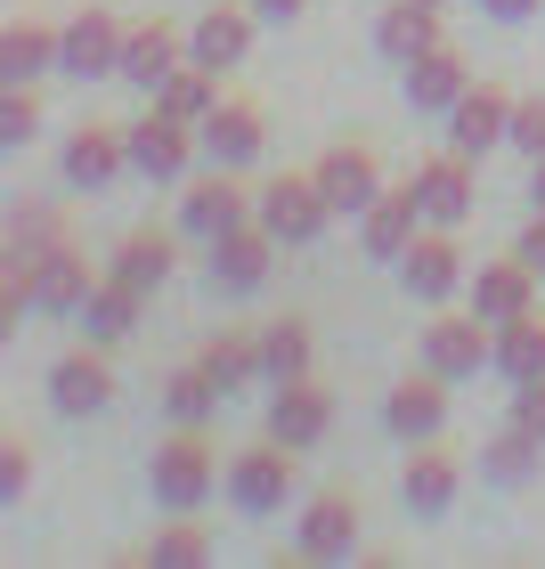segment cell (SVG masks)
<instances>
[{
    "instance_id": "19",
    "label": "cell",
    "mask_w": 545,
    "mask_h": 569,
    "mask_svg": "<svg viewBox=\"0 0 545 569\" xmlns=\"http://www.w3.org/2000/svg\"><path fill=\"white\" fill-rule=\"evenodd\" d=\"M188 58H179V24H164V17H147V24H122V82H139V90H155L164 73H179Z\"/></svg>"
},
{
    "instance_id": "13",
    "label": "cell",
    "mask_w": 545,
    "mask_h": 569,
    "mask_svg": "<svg viewBox=\"0 0 545 569\" xmlns=\"http://www.w3.org/2000/svg\"><path fill=\"white\" fill-rule=\"evenodd\" d=\"M383 423H392L407 448H424V439L448 423V375H432V367H424V375H407L399 391L383 399Z\"/></svg>"
},
{
    "instance_id": "10",
    "label": "cell",
    "mask_w": 545,
    "mask_h": 569,
    "mask_svg": "<svg viewBox=\"0 0 545 569\" xmlns=\"http://www.w3.org/2000/svg\"><path fill=\"white\" fill-rule=\"evenodd\" d=\"M98 293L90 284V261L73 244H41L33 252V309H49V318H82V301Z\"/></svg>"
},
{
    "instance_id": "14",
    "label": "cell",
    "mask_w": 545,
    "mask_h": 569,
    "mask_svg": "<svg viewBox=\"0 0 545 569\" xmlns=\"http://www.w3.org/2000/svg\"><path fill=\"white\" fill-rule=\"evenodd\" d=\"M415 196H424V220H439V228H456L464 212H473V154H432V163H415Z\"/></svg>"
},
{
    "instance_id": "43",
    "label": "cell",
    "mask_w": 545,
    "mask_h": 569,
    "mask_svg": "<svg viewBox=\"0 0 545 569\" xmlns=\"http://www.w3.org/2000/svg\"><path fill=\"white\" fill-rule=\"evenodd\" d=\"M309 9V0H252V17H269V24H294Z\"/></svg>"
},
{
    "instance_id": "3",
    "label": "cell",
    "mask_w": 545,
    "mask_h": 569,
    "mask_svg": "<svg viewBox=\"0 0 545 569\" xmlns=\"http://www.w3.org/2000/svg\"><path fill=\"white\" fill-rule=\"evenodd\" d=\"M252 220H261L277 244H318L326 220H334V203L318 188V171H277L261 188V203H252Z\"/></svg>"
},
{
    "instance_id": "33",
    "label": "cell",
    "mask_w": 545,
    "mask_h": 569,
    "mask_svg": "<svg viewBox=\"0 0 545 569\" xmlns=\"http://www.w3.org/2000/svg\"><path fill=\"white\" fill-rule=\"evenodd\" d=\"M204 375L220 382V391H245L252 375H261V342H245V333H212V342H204V358H196Z\"/></svg>"
},
{
    "instance_id": "32",
    "label": "cell",
    "mask_w": 545,
    "mask_h": 569,
    "mask_svg": "<svg viewBox=\"0 0 545 569\" xmlns=\"http://www.w3.org/2000/svg\"><path fill=\"white\" fill-rule=\"evenodd\" d=\"M261 375H269V382L309 375V326H301V318H269V326H261Z\"/></svg>"
},
{
    "instance_id": "36",
    "label": "cell",
    "mask_w": 545,
    "mask_h": 569,
    "mask_svg": "<svg viewBox=\"0 0 545 569\" xmlns=\"http://www.w3.org/2000/svg\"><path fill=\"white\" fill-rule=\"evenodd\" d=\"M139 561H155V569H196V561H212V537L188 529V521H179V529H155L147 546H139Z\"/></svg>"
},
{
    "instance_id": "4",
    "label": "cell",
    "mask_w": 545,
    "mask_h": 569,
    "mask_svg": "<svg viewBox=\"0 0 545 569\" xmlns=\"http://www.w3.org/2000/svg\"><path fill=\"white\" fill-rule=\"evenodd\" d=\"M424 367L432 375H448V382H473L480 367H497V326L480 318H432L424 326Z\"/></svg>"
},
{
    "instance_id": "5",
    "label": "cell",
    "mask_w": 545,
    "mask_h": 569,
    "mask_svg": "<svg viewBox=\"0 0 545 569\" xmlns=\"http://www.w3.org/2000/svg\"><path fill=\"white\" fill-rule=\"evenodd\" d=\"M122 131H131V171H139V179H179V171L196 163V147H204L196 122H179V114H164V107H155L147 122H122Z\"/></svg>"
},
{
    "instance_id": "31",
    "label": "cell",
    "mask_w": 545,
    "mask_h": 569,
    "mask_svg": "<svg viewBox=\"0 0 545 569\" xmlns=\"http://www.w3.org/2000/svg\"><path fill=\"white\" fill-rule=\"evenodd\" d=\"M155 107H164V114H179V122H204V114H212L220 107V98H212V66H179V73H164V82H155Z\"/></svg>"
},
{
    "instance_id": "7",
    "label": "cell",
    "mask_w": 545,
    "mask_h": 569,
    "mask_svg": "<svg viewBox=\"0 0 545 569\" xmlns=\"http://www.w3.org/2000/svg\"><path fill=\"white\" fill-rule=\"evenodd\" d=\"M252 203H261V196H245V188H237V171L212 163V171H204L196 188H188V203H179V228L212 244V237H228V228H245V220H252Z\"/></svg>"
},
{
    "instance_id": "29",
    "label": "cell",
    "mask_w": 545,
    "mask_h": 569,
    "mask_svg": "<svg viewBox=\"0 0 545 569\" xmlns=\"http://www.w3.org/2000/svg\"><path fill=\"white\" fill-rule=\"evenodd\" d=\"M497 375L505 382H537L545 375V318L537 309H522V318L497 326Z\"/></svg>"
},
{
    "instance_id": "1",
    "label": "cell",
    "mask_w": 545,
    "mask_h": 569,
    "mask_svg": "<svg viewBox=\"0 0 545 569\" xmlns=\"http://www.w3.org/2000/svg\"><path fill=\"white\" fill-rule=\"evenodd\" d=\"M147 480H155V505H164V512H204L212 488H220V463H212V448H204L196 423H179L164 448H155Z\"/></svg>"
},
{
    "instance_id": "2",
    "label": "cell",
    "mask_w": 545,
    "mask_h": 569,
    "mask_svg": "<svg viewBox=\"0 0 545 569\" xmlns=\"http://www.w3.org/2000/svg\"><path fill=\"white\" fill-rule=\"evenodd\" d=\"M294 488H301V448H285V439H261V448L228 456V505L237 512H285Z\"/></svg>"
},
{
    "instance_id": "41",
    "label": "cell",
    "mask_w": 545,
    "mask_h": 569,
    "mask_svg": "<svg viewBox=\"0 0 545 569\" xmlns=\"http://www.w3.org/2000/svg\"><path fill=\"white\" fill-rule=\"evenodd\" d=\"M513 252H522V261H529V269L545 277V212H537V220L522 228V244H513Z\"/></svg>"
},
{
    "instance_id": "6",
    "label": "cell",
    "mask_w": 545,
    "mask_h": 569,
    "mask_svg": "<svg viewBox=\"0 0 545 569\" xmlns=\"http://www.w3.org/2000/svg\"><path fill=\"white\" fill-rule=\"evenodd\" d=\"M58 163H66V179L82 196H98V188H115V179L131 171V131H122V122H82V131L66 139Z\"/></svg>"
},
{
    "instance_id": "18",
    "label": "cell",
    "mask_w": 545,
    "mask_h": 569,
    "mask_svg": "<svg viewBox=\"0 0 545 569\" xmlns=\"http://www.w3.org/2000/svg\"><path fill=\"white\" fill-rule=\"evenodd\" d=\"M456 488H464V472H456V456H439L432 439L407 456V472H399V497H407V512L415 521H439V512L456 505Z\"/></svg>"
},
{
    "instance_id": "44",
    "label": "cell",
    "mask_w": 545,
    "mask_h": 569,
    "mask_svg": "<svg viewBox=\"0 0 545 569\" xmlns=\"http://www.w3.org/2000/svg\"><path fill=\"white\" fill-rule=\"evenodd\" d=\"M529 196H537V212H545V154H537V171H529Z\"/></svg>"
},
{
    "instance_id": "12",
    "label": "cell",
    "mask_w": 545,
    "mask_h": 569,
    "mask_svg": "<svg viewBox=\"0 0 545 569\" xmlns=\"http://www.w3.org/2000/svg\"><path fill=\"white\" fill-rule=\"evenodd\" d=\"M513 139V98L505 90H464L456 107H448V147L456 154H488V147H505Z\"/></svg>"
},
{
    "instance_id": "15",
    "label": "cell",
    "mask_w": 545,
    "mask_h": 569,
    "mask_svg": "<svg viewBox=\"0 0 545 569\" xmlns=\"http://www.w3.org/2000/svg\"><path fill=\"white\" fill-rule=\"evenodd\" d=\"M107 399H115V375H107V358H98V342L66 350L58 367H49V407H58V416H98Z\"/></svg>"
},
{
    "instance_id": "23",
    "label": "cell",
    "mask_w": 545,
    "mask_h": 569,
    "mask_svg": "<svg viewBox=\"0 0 545 569\" xmlns=\"http://www.w3.org/2000/svg\"><path fill=\"white\" fill-rule=\"evenodd\" d=\"M399 269H407V293H415V301H448L456 284H473V277H464V252H456V237H415Z\"/></svg>"
},
{
    "instance_id": "22",
    "label": "cell",
    "mask_w": 545,
    "mask_h": 569,
    "mask_svg": "<svg viewBox=\"0 0 545 569\" xmlns=\"http://www.w3.org/2000/svg\"><path fill=\"white\" fill-rule=\"evenodd\" d=\"M464 90H473V73H464V58H456L448 41L424 49V58L407 66V107H415V114H448Z\"/></svg>"
},
{
    "instance_id": "40",
    "label": "cell",
    "mask_w": 545,
    "mask_h": 569,
    "mask_svg": "<svg viewBox=\"0 0 545 569\" xmlns=\"http://www.w3.org/2000/svg\"><path fill=\"white\" fill-rule=\"evenodd\" d=\"M513 423L545 439V375H537V382H513Z\"/></svg>"
},
{
    "instance_id": "16",
    "label": "cell",
    "mask_w": 545,
    "mask_h": 569,
    "mask_svg": "<svg viewBox=\"0 0 545 569\" xmlns=\"http://www.w3.org/2000/svg\"><path fill=\"white\" fill-rule=\"evenodd\" d=\"M318 188H326L334 212L367 220V203L383 196V171H375V154H367V147H326V154H318Z\"/></svg>"
},
{
    "instance_id": "11",
    "label": "cell",
    "mask_w": 545,
    "mask_h": 569,
    "mask_svg": "<svg viewBox=\"0 0 545 569\" xmlns=\"http://www.w3.org/2000/svg\"><path fill=\"white\" fill-rule=\"evenodd\" d=\"M326 431H334V399L318 391V382H309V375L277 382V399H269V439H285V448H318Z\"/></svg>"
},
{
    "instance_id": "30",
    "label": "cell",
    "mask_w": 545,
    "mask_h": 569,
    "mask_svg": "<svg viewBox=\"0 0 545 569\" xmlns=\"http://www.w3.org/2000/svg\"><path fill=\"white\" fill-rule=\"evenodd\" d=\"M107 277H122L131 293H155V284L171 277V237H155V228L122 237V252H115V269H107Z\"/></svg>"
},
{
    "instance_id": "45",
    "label": "cell",
    "mask_w": 545,
    "mask_h": 569,
    "mask_svg": "<svg viewBox=\"0 0 545 569\" xmlns=\"http://www.w3.org/2000/svg\"><path fill=\"white\" fill-rule=\"evenodd\" d=\"M432 9H439V0H432Z\"/></svg>"
},
{
    "instance_id": "8",
    "label": "cell",
    "mask_w": 545,
    "mask_h": 569,
    "mask_svg": "<svg viewBox=\"0 0 545 569\" xmlns=\"http://www.w3.org/2000/svg\"><path fill=\"white\" fill-rule=\"evenodd\" d=\"M66 49H58V73H73V82H98V73H122V24L107 9H82L73 24H58Z\"/></svg>"
},
{
    "instance_id": "26",
    "label": "cell",
    "mask_w": 545,
    "mask_h": 569,
    "mask_svg": "<svg viewBox=\"0 0 545 569\" xmlns=\"http://www.w3.org/2000/svg\"><path fill=\"white\" fill-rule=\"evenodd\" d=\"M245 49H252V9H204L196 17V33H188V58L196 66H237L245 58Z\"/></svg>"
},
{
    "instance_id": "27",
    "label": "cell",
    "mask_w": 545,
    "mask_h": 569,
    "mask_svg": "<svg viewBox=\"0 0 545 569\" xmlns=\"http://www.w3.org/2000/svg\"><path fill=\"white\" fill-rule=\"evenodd\" d=\"M58 49H66V33H49V24L17 17L9 33H0V73H9V82H41V73L58 66Z\"/></svg>"
},
{
    "instance_id": "20",
    "label": "cell",
    "mask_w": 545,
    "mask_h": 569,
    "mask_svg": "<svg viewBox=\"0 0 545 569\" xmlns=\"http://www.w3.org/2000/svg\"><path fill=\"white\" fill-rule=\"evenodd\" d=\"M375 49L392 66H415L424 49H439V9L432 0H392V9L375 17Z\"/></svg>"
},
{
    "instance_id": "34",
    "label": "cell",
    "mask_w": 545,
    "mask_h": 569,
    "mask_svg": "<svg viewBox=\"0 0 545 569\" xmlns=\"http://www.w3.org/2000/svg\"><path fill=\"white\" fill-rule=\"evenodd\" d=\"M537 456H545V439L513 423V431H497V439H488V448H480V472L513 488V480H529V472H537Z\"/></svg>"
},
{
    "instance_id": "28",
    "label": "cell",
    "mask_w": 545,
    "mask_h": 569,
    "mask_svg": "<svg viewBox=\"0 0 545 569\" xmlns=\"http://www.w3.org/2000/svg\"><path fill=\"white\" fill-rule=\"evenodd\" d=\"M139 301H147V293H131V284H122V277H98V293L82 301V333H90L98 350H115L122 333L139 326Z\"/></svg>"
},
{
    "instance_id": "17",
    "label": "cell",
    "mask_w": 545,
    "mask_h": 569,
    "mask_svg": "<svg viewBox=\"0 0 545 569\" xmlns=\"http://www.w3.org/2000/svg\"><path fill=\"white\" fill-rule=\"evenodd\" d=\"M277 261V237L261 220H245V228H228V237H212V284H228V293H252V284L269 277Z\"/></svg>"
},
{
    "instance_id": "21",
    "label": "cell",
    "mask_w": 545,
    "mask_h": 569,
    "mask_svg": "<svg viewBox=\"0 0 545 569\" xmlns=\"http://www.w3.org/2000/svg\"><path fill=\"white\" fill-rule=\"evenodd\" d=\"M358 553V505L350 497H309L301 512V561H350Z\"/></svg>"
},
{
    "instance_id": "35",
    "label": "cell",
    "mask_w": 545,
    "mask_h": 569,
    "mask_svg": "<svg viewBox=\"0 0 545 569\" xmlns=\"http://www.w3.org/2000/svg\"><path fill=\"white\" fill-rule=\"evenodd\" d=\"M220 399H228V391H220V382L204 375V367H179V375L164 382V407H171V423H204Z\"/></svg>"
},
{
    "instance_id": "39",
    "label": "cell",
    "mask_w": 545,
    "mask_h": 569,
    "mask_svg": "<svg viewBox=\"0 0 545 569\" xmlns=\"http://www.w3.org/2000/svg\"><path fill=\"white\" fill-rule=\"evenodd\" d=\"M505 147H522L529 163L545 154V90H537V98H513V139H505Z\"/></svg>"
},
{
    "instance_id": "25",
    "label": "cell",
    "mask_w": 545,
    "mask_h": 569,
    "mask_svg": "<svg viewBox=\"0 0 545 569\" xmlns=\"http://www.w3.org/2000/svg\"><path fill=\"white\" fill-rule=\"evenodd\" d=\"M529 284H537V269L513 252V261H488V269H473V309L488 326H505V318H522L529 309Z\"/></svg>"
},
{
    "instance_id": "38",
    "label": "cell",
    "mask_w": 545,
    "mask_h": 569,
    "mask_svg": "<svg viewBox=\"0 0 545 569\" xmlns=\"http://www.w3.org/2000/svg\"><path fill=\"white\" fill-rule=\"evenodd\" d=\"M24 488H33V448L0 439V505H24Z\"/></svg>"
},
{
    "instance_id": "9",
    "label": "cell",
    "mask_w": 545,
    "mask_h": 569,
    "mask_svg": "<svg viewBox=\"0 0 545 569\" xmlns=\"http://www.w3.org/2000/svg\"><path fill=\"white\" fill-rule=\"evenodd\" d=\"M415 220H424V196H415V179H407L399 196L383 188V196L367 203V220H358V244H367V261H407V244L424 237Z\"/></svg>"
},
{
    "instance_id": "37",
    "label": "cell",
    "mask_w": 545,
    "mask_h": 569,
    "mask_svg": "<svg viewBox=\"0 0 545 569\" xmlns=\"http://www.w3.org/2000/svg\"><path fill=\"white\" fill-rule=\"evenodd\" d=\"M33 122H41V98H33V82H9V98H0V139H9V147H24V139H33Z\"/></svg>"
},
{
    "instance_id": "42",
    "label": "cell",
    "mask_w": 545,
    "mask_h": 569,
    "mask_svg": "<svg viewBox=\"0 0 545 569\" xmlns=\"http://www.w3.org/2000/svg\"><path fill=\"white\" fill-rule=\"evenodd\" d=\"M480 9L497 17V24H522V17H537V9H545V0H480Z\"/></svg>"
},
{
    "instance_id": "24",
    "label": "cell",
    "mask_w": 545,
    "mask_h": 569,
    "mask_svg": "<svg viewBox=\"0 0 545 569\" xmlns=\"http://www.w3.org/2000/svg\"><path fill=\"white\" fill-rule=\"evenodd\" d=\"M204 131V154H212V163H228V171H245L252 154H261V114L245 107V98H228V107H212L196 122Z\"/></svg>"
}]
</instances>
